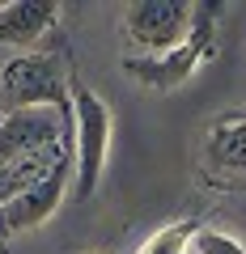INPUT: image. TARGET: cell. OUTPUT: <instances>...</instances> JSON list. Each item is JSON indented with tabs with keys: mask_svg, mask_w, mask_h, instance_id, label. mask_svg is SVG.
<instances>
[{
	"mask_svg": "<svg viewBox=\"0 0 246 254\" xmlns=\"http://www.w3.org/2000/svg\"><path fill=\"white\" fill-rule=\"evenodd\" d=\"M68 110H73V195L89 199L106 174L115 119H110V106L102 102V93L89 85H73Z\"/></svg>",
	"mask_w": 246,
	"mask_h": 254,
	"instance_id": "6da1fadb",
	"label": "cell"
},
{
	"mask_svg": "<svg viewBox=\"0 0 246 254\" xmlns=\"http://www.w3.org/2000/svg\"><path fill=\"white\" fill-rule=\"evenodd\" d=\"M73 102L68 64L55 51H13L0 64V106L30 110V106H64Z\"/></svg>",
	"mask_w": 246,
	"mask_h": 254,
	"instance_id": "7a4b0ae2",
	"label": "cell"
},
{
	"mask_svg": "<svg viewBox=\"0 0 246 254\" xmlns=\"http://www.w3.org/2000/svg\"><path fill=\"white\" fill-rule=\"evenodd\" d=\"M212 17H217V9H212V4H200V21H195V30H191L187 43L174 47V51H165V55H128V60H123V72H128L140 89L174 93L178 85L191 81V76L200 72V64L212 55V34H217Z\"/></svg>",
	"mask_w": 246,
	"mask_h": 254,
	"instance_id": "3957f363",
	"label": "cell"
},
{
	"mask_svg": "<svg viewBox=\"0 0 246 254\" xmlns=\"http://www.w3.org/2000/svg\"><path fill=\"white\" fill-rule=\"evenodd\" d=\"M195 21H200V4L187 0H132L119 26L123 38L136 47V55H165L191 38Z\"/></svg>",
	"mask_w": 246,
	"mask_h": 254,
	"instance_id": "277c9868",
	"label": "cell"
},
{
	"mask_svg": "<svg viewBox=\"0 0 246 254\" xmlns=\"http://www.w3.org/2000/svg\"><path fill=\"white\" fill-rule=\"evenodd\" d=\"M73 136V110L64 106H30V110H4L0 115V165L21 157L55 153Z\"/></svg>",
	"mask_w": 246,
	"mask_h": 254,
	"instance_id": "5b68a950",
	"label": "cell"
},
{
	"mask_svg": "<svg viewBox=\"0 0 246 254\" xmlns=\"http://www.w3.org/2000/svg\"><path fill=\"white\" fill-rule=\"evenodd\" d=\"M200 165L212 187L246 190V115H221L200 140Z\"/></svg>",
	"mask_w": 246,
	"mask_h": 254,
	"instance_id": "8992f818",
	"label": "cell"
},
{
	"mask_svg": "<svg viewBox=\"0 0 246 254\" xmlns=\"http://www.w3.org/2000/svg\"><path fill=\"white\" fill-rule=\"evenodd\" d=\"M64 195H73V157L64 165H55L47 178L26 187L17 199L0 203V233H34L60 212Z\"/></svg>",
	"mask_w": 246,
	"mask_h": 254,
	"instance_id": "52a82bcc",
	"label": "cell"
},
{
	"mask_svg": "<svg viewBox=\"0 0 246 254\" xmlns=\"http://www.w3.org/2000/svg\"><path fill=\"white\" fill-rule=\"evenodd\" d=\"M60 13L64 9L51 0H0V47L38 51V38L55 30Z\"/></svg>",
	"mask_w": 246,
	"mask_h": 254,
	"instance_id": "ba28073f",
	"label": "cell"
},
{
	"mask_svg": "<svg viewBox=\"0 0 246 254\" xmlns=\"http://www.w3.org/2000/svg\"><path fill=\"white\" fill-rule=\"evenodd\" d=\"M195 220H174V225L157 229V233H149L145 242H140L136 254H191V237H195Z\"/></svg>",
	"mask_w": 246,
	"mask_h": 254,
	"instance_id": "9c48e42d",
	"label": "cell"
},
{
	"mask_svg": "<svg viewBox=\"0 0 246 254\" xmlns=\"http://www.w3.org/2000/svg\"><path fill=\"white\" fill-rule=\"evenodd\" d=\"M191 254H246V246L238 242L234 233H225V229L200 225L195 237H191Z\"/></svg>",
	"mask_w": 246,
	"mask_h": 254,
	"instance_id": "30bf717a",
	"label": "cell"
},
{
	"mask_svg": "<svg viewBox=\"0 0 246 254\" xmlns=\"http://www.w3.org/2000/svg\"><path fill=\"white\" fill-rule=\"evenodd\" d=\"M89 254H98V250H89Z\"/></svg>",
	"mask_w": 246,
	"mask_h": 254,
	"instance_id": "8fae6325",
	"label": "cell"
}]
</instances>
